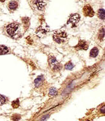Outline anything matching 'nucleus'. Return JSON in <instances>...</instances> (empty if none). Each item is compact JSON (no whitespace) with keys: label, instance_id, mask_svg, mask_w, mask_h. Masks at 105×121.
I'll use <instances>...</instances> for the list:
<instances>
[{"label":"nucleus","instance_id":"7ed1b4c3","mask_svg":"<svg viewBox=\"0 0 105 121\" xmlns=\"http://www.w3.org/2000/svg\"><path fill=\"white\" fill-rule=\"evenodd\" d=\"M67 38V34L64 31L55 32L53 35V39L57 43H61L64 42V40Z\"/></svg>","mask_w":105,"mask_h":121},{"label":"nucleus","instance_id":"9d476101","mask_svg":"<svg viewBox=\"0 0 105 121\" xmlns=\"http://www.w3.org/2000/svg\"><path fill=\"white\" fill-rule=\"evenodd\" d=\"M18 7V3L17 1H10L8 4V8L10 10H15Z\"/></svg>","mask_w":105,"mask_h":121},{"label":"nucleus","instance_id":"f3484780","mask_svg":"<svg viewBox=\"0 0 105 121\" xmlns=\"http://www.w3.org/2000/svg\"><path fill=\"white\" fill-rule=\"evenodd\" d=\"M19 104H20V103H19V99H16V100L13 101L12 103V106L13 108H17L19 107Z\"/></svg>","mask_w":105,"mask_h":121},{"label":"nucleus","instance_id":"4468645a","mask_svg":"<svg viewBox=\"0 0 105 121\" xmlns=\"http://www.w3.org/2000/svg\"><path fill=\"white\" fill-rule=\"evenodd\" d=\"M74 68V65L71 62H69V63H67L66 65H65V68L67 70H72V69H73Z\"/></svg>","mask_w":105,"mask_h":121},{"label":"nucleus","instance_id":"0eeeda50","mask_svg":"<svg viewBox=\"0 0 105 121\" xmlns=\"http://www.w3.org/2000/svg\"><path fill=\"white\" fill-rule=\"evenodd\" d=\"M33 3L36 4L38 10H43L45 9V6L46 5V3L44 1H34Z\"/></svg>","mask_w":105,"mask_h":121},{"label":"nucleus","instance_id":"ddd939ff","mask_svg":"<svg viewBox=\"0 0 105 121\" xmlns=\"http://www.w3.org/2000/svg\"><path fill=\"white\" fill-rule=\"evenodd\" d=\"M104 38H105V29H104V27H102V28L100 29V33L99 34V40L103 41L104 40Z\"/></svg>","mask_w":105,"mask_h":121},{"label":"nucleus","instance_id":"f03ea898","mask_svg":"<svg viewBox=\"0 0 105 121\" xmlns=\"http://www.w3.org/2000/svg\"><path fill=\"white\" fill-rule=\"evenodd\" d=\"M48 64L50 68L54 71H60L61 69V65L57 61L55 57L54 56H50L48 58Z\"/></svg>","mask_w":105,"mask_h":121},{"label":"nucleus","instance_id":"423d86ee","mask_svg":"<svg viewBox=\"0 0 105 121\" xmlns=\"http://www.w3.org/2000/svg\"><path fill=\"white\" fill-rule=\"evenodd\" d=\"M88 44L86 41L85 40H80L78 43L75 47V48L76 50H87L88 49Z\"/></svg>","mask_w":105,"mask_h":121},{"label":"nucleus","instance_id":"39448f33","mask_svg":"<svg viewBox=\"0 0 105 121\" xmlns=\"http://www.w3.org/2000/svg\"><path fill=\"white\" fill-rule=\"evenodd\" d=\"M83 13H84L85 16L90 17H93L95 13L94 11L93 10L92 8L89 4H87V5L84 6V9H83Z\"/></svg>","mask_w":105,"mask_h":121},{"label":"nucleus","instance_id":"f8f14e48","mask_svg":"<svg viewBox=\"0 0 105 121\" xmlns=\"http://www.w3.org/2000/svg\"><path fill=\"white\" fill-rule=\"evenodd\" d=\"M9 52V50L8 47H6V46H3L1 45L0 46V55H4L8 54Z\"/></svg>","mask_w":105,"mask_h":121},{"label":"nucleus","instance_id":"f257e3e1","mask_svg":"<svg viewBox=\"0 0 105 121\" xmlns=\"http://www.w3.org/2000/svg\"><path fill=\"white\" fill-rule=\"evenodd\" d=\"M6 33L13 38L21 37V26L17 22H12L6 27Z\"/></svg>","mask_w":105,"mask_h":121},{"label":"nucleus","instance_id":"1a4fd4ad","mask_svg":"<svg viewBox=\"0 0 105 121\" xmlns=\"http://www.w3.org/2000/svg\"><path fill=\"white\" fill-rule=\"evenodd\" d=\"M44 78L43 76H40V77H38L37 78H36V80H34V84H35V86L36 87H38V86H41L42 84H43V82L44 81Z\"/></svg>","mask_w":105,"mask_h":121},{"label":"nucleus","instance_id":"9b49d317","mask_svg":"<svg viewBox=\"0 0 105 121\" xmlns=\"http://www.w3.org/2000/svg\"><path fill=\"white\" fill-rule=\"evenodd\" d=\"M97 16L99 19L104 20L105 18V11L104 9H99V10L97 11Z\"/></svg>","mask_w":105,"mask_h":121},{"label":"nucleus","instance_id":"2eb2a0df","mask_svg":"<svg viewBox=\"0 0 105 121\" xmlns=\"http://www.w3.org/2000/svg\"><path fill=\"white\" fill-rule=\"evenodd\" d=\"M57 91L56 90V89H55L54 87L50 88V91H49V94L50 96H55L57 95Z\"/></svg>","mask_w":105,"mask_h":121},{"label":"nucleus","instance_id":"dca6fc26","mask_svg":"<svg viewBox=\"0 0 105 121\" xmlns=\"http://www.w3.org/2000/svg\"><path fill=\"white\" fill-rule=\"evenodd\" d=\"M6 102V98L0 94V106H1L3 104H4Z\"/></svg>","mask_w":105,"mask_h":121},{"label":"nucleus","instance_id":"20e7f679","mask_svg":"<svg viewBox=\"0 0 105 121\" xmlns=\"http://www.w3.org/2000/svg\"><path fill=\"white\" fill-rule=\"evenodd\" d=\"M80 19V15L78 13H72L69 16V20L67 21V24H71L72 27H76Z\"/></svg>","mask_w":105,"mask_h":121},{"label":"nucleus","instance_id":"a211bd4d","mask_svg":"<svg viewBox=\"0 0 105 121\" xmlns=\"http://www.w3.org/2000/svg\"><path fill=\"white\" fill-rule=\"evenodd\" d=\"M21 117L20 115L18 114H15V115H13L12 116V120L14 121H18L21 119Z\"/></svg>","mask_w":105,"mask_h":121},{"label":"nucleus","instance_id":"6e6552de","mask_svg":"<svg viewBox=\"0 0 105 121\" xmlns=\"http://www.w3.org/2000/svg\"><path fill=\"white\" fill-rule=\"evenodd\" d=\"M99 54V49L97 47H94V48L90 50V56L91 57H96L97 55Z\"/></svg>","mask_w":105,"mask_h":121}]
</instances>
